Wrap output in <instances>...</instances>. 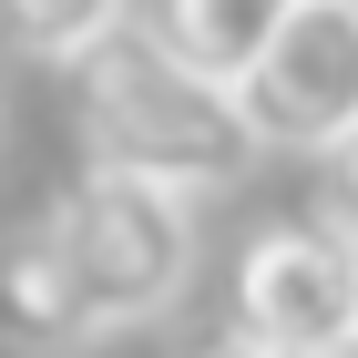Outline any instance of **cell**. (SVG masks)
<instances>
[{
	"label": "cell",
	"instance_id": "cell-3",
	"mask_svg": "<svg viewBox=\"0 0 358 358\" xmlns=\"http://www.w3.org/2000/svg\"><path fill=\"white\" fill-rule=\"evenodd\" d=\"M236 328L307 358L358 328V236L338 215H276L236 246Z\"/></svg>",
	"mask_w": 358,
	"mask_h": 358
},
{
	"label": "cell",
	"instance_id": "cell-8",
	"mask_svg": "<svg viewBox=\"0 0 358 358\" xmlns=\"http://www.w3.org/2000/svg\"><path fill=\"white\" fill-rule=\"evenodd\" d=\"M328 215H338V225L358 236V134H348V143L328 154Z\"/></svg>",
	"mask_w": 358,
	"mask_h": 358
},
{
	"label": "cell",
	"instance_id": "cell-7",
	"mask_svg": "<svg viewBox=\"0 0 358 358\" xmlns=\"http://www.w3.org/2000/svg\"><path fill=\"white\" fill-rule=\"evenodd\" d=\"M123 10L134 0H0V31L21 52H41V62H83V52H103L123 31Z\"/></svg>",
	"mask_w": 358,
	"mask_h": 358
},
{
	"label": "cell",
	"instance_id": "cell-5",
	"mask_svg": "<svg viewBox=\"0 0 358 358\" xmlns=\"http://www.w3.org/2000/svg\"><path fill=\"white\" fill-rule=\"evenodd\" d=\"M92 338H113V328H103V307H92L83 266H72L62 205H41V215H21L0 236V348L72 358V348H92Z\"/></svg>",
	"mask_w": 358,
	"mask_h": 358
},
{
	"label": "cell",
	"instance_id": "cell-9",
	"mask_svg": "<svg viewBox=\"0 0 358 358\" xmlns=\"http://www.w3.org/2000/svg\"><path fill=\"white\" fill-rule=\"evenodd\" d=\"M185 358H276V348H266V338H246L236 317H225V328H205V338H194Z\"/></svg>",
	"mask_w": 358,
	"mask_h": 358
},
{
	"label": "cell",
	"instance_id": "cell-6",
	"mask_svg": "<svg viewBox=\"0 0 358 358\" xmlns=\"http://www.w3.org/2000/svg\"><path fill=\"white\" fill-rule=\"evenodd\" d=\"M297 0H154V31H164L185 62H205L215 83H246L256 62H266L276 21H287Z\"/></svg>",
	"mask_w": 358,
	"mask_h": 358
},
{
	"label": "cell",
	"instance_id": "cell-10",
	"mask_svg": "<svg viewBox=\"0 0 358 358\" xmlns=\"http://www.w3.org/2000/svg\"><path fill=\"white\" fill-rule=\"evenodd\" d=\"M307 358H358V328H348V338H328V348H307Z\"/></svg>",
	"mask_w": 358,
	"mask_h": 358
},
{
	"label": "cell",
	"instance_id": "cell-4",
	"mask_svg": "<svg viewBox=\"0 0 358 358\" xmlns=\"http://www.w3.org/2000/svg\"><path fill=\"white\" fill-rule=\"evenodd\" d=\"M236 92L266 154H338L358 134V0H297Z\"/></svg>",
	"mask_w": 358,
	"mask_h": 358
},
{
	"label": "cell",
	"instance_id": "cell-1",
	"mask_svg": "<svg viewBox=\"0 0 358 358\" xmlns=\"http://www.w3.org/2000/svg\"><path fill=\"white\" fill-rule=\"evenodd\" d=\"M72 103H83V154L113 174L174 194H236L266 154L256 113L236 83H215L205 62H185L164 31H113L103 52L72 62Z\"/></svg>",
	"mask_w": 358,
	"mask_h": 358
},
{
	"label": "cell",
	"instance_id": "cell-2",
	"mask_svg": "<svg viewBox=\"0 0 358 358\" xmlns=\"http://www.w3.org/2000/svg\"><path fill=\"white\" fill-rule=\"evenodd\" d=\"M62 236H72V266H83L103 328H154L194 287V194H174V185L92 164L62 194Z\"/></svg>",
	"mask_w": 358,
	"mask_h": 358
}]
</instances>
